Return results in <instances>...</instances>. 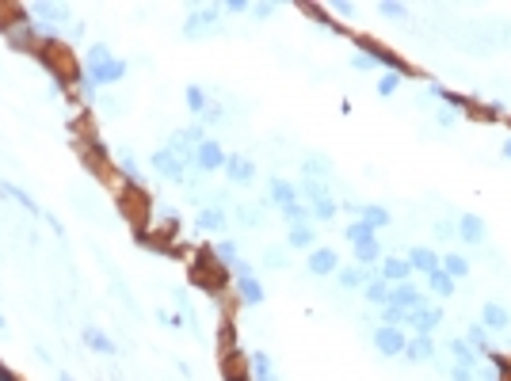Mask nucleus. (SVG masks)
<instances>
[{
	"instance_id": "4be33fe9",
	"label": "nucleus",
	"mask_w": 511,
	"mask_h": 381,
	"mask_svg": "<svg viewBox=\"0 0 511 381\" xmlns=\"http://www.w3.org/2000/svg\"><path fill=\"white\" fill-rule=\"evenodd\" d=\"M302 172H305V179H317V183L332 179V164H328V157H317V152H305V157H302Z\"/></svg>"
},
{
	"instance_id": "a211bd4d",
	"label": "nucleus",
	"mask_w": 511,
	"mask_h": 381,
	"mask_svg": "<svg viewBox=\"0 0 511 381\" xmlns=\"http://www.w3.org/2000/svg\"><path fill=\"white\" fill-rule=\"evenodd\" d=\"M351 256H355V263H358V267H378L381 259H386V251H381V240L374 236V240L351 244Z\"/></svg>"
},
{
	"instance_id": "09e8293b",
	"label": "nucleus",
	"mask_w": 511,
	"mask_h": 381,
	"mask_svg": "<svg viewBox=\"0 0 511 381\" xmlns=\"http://www.w3.org/2000/svg\"><path fill=\"white\" fill-rule=\"evenodd\" d=\"M450 381H477V370H469V366H450Z\"/></svg>"
},
{
	"instance_id": "2f4dec72",
	"label": "nucleus",
	"mask_w": 511,
	"mask_h": 381,
	"mask_svg": "<svg viewBox=\"0 0 511 381\" xmlns=\"http://www.w3.org/2000/svg\"><path fill=\"white\" fill-rule=\"evenodd\" d=\"M252 381H279L267 351H256V355H252Z\"/></svg>"
},
{
	"instance_id": "9d476101",
	"label": "nucleus",
	"mask_w": 511,
	"mask_h": 381,
	"mask_svg": "<svg viewBox=\"0 0 511 381\" xmlns=\"http://www.w3.org/2000/svg\"><path fill=\"white\" fill-rule=\"evenodd\" d=\"M305 267H309V274H317V278H328V274L340 271V251L328 248V244H320V248H313V251H309Z\"/></svg>"
},
{
	"instance_id": "7c9ffc66",
	"label": "nucleus",
	"mask_w": 511,
	"mask_h": 381,
	"mask_svg": "<svg viewBox=\"0 0 511 381\" xmlns=\"http://www.w3.org/2000/svg\"><path fill=\"white\" fill-rule=\"evenodd\" d=\"M447 347H450V355H454V366H469V370H477V351H473L462 335H458V339H450Z\"/></svg>"
},
{
	"instance_id": "7ed1b4c3",
	"label": "nucleus",
	"mask_w": 511,
	"mask_h": 381,
	"mask_svg": "<svg viewBox=\"0 0 511 381\" xmlns=\"http://www.w3.org/2000/svg\"><path fill=\"white\" fill-rule=\"evenodd\" d=\"M374 347H378V355L386 358H401L404 355V343H408V335H404V328H393V324H378L370 332Z\"/></svg>"
},
{
	"instance_id": "f257e3e1",
	"label": "nucleus",
	"mask_w": 511,
	"mask_h": 381,
	"mask_svg": "<svg viewBox=\"0 0 511 381\" xmlns=\"http://www.w3.org/2000/svg\"><path fill=\"white\" fill-rule=\"evenodd\" d=\"M27 23L35 27V35L42 38V42H50V38L69 23V8L50 4V0H46V4H27Z\"/></svg>"
},
{
	"instance_id": "412c9836",
	"label": "nucleus",
	"mask_w": 511,
	"mask_h": 381,
	"mask_svg": "<svg viewBox=\"0 0 511 381\" xmlns=\"http://www.w3.org/2000/svg\"><path fill=\"white\" fill-rule=\"evenodd\" d=\"M404 358H408V362H435L431 335H412V339L404 343Z\"/></svg>"
},
{
	"instance_id": "e433bc0d",
	"label": "nucleus",
	"mask_w": 511,
	"mask_h": 381,
	"mask_svg": "<svg viewBox=\"0 0 511 381\" xmlns=\"http://www.w3.org/2000/svg\"><path fill=\"white\" fill-rule=\"evenodd\" d=\"M114 53H111V46L107 42H92L88 50H84V69H96V65H103V61H111Z\"/></svg>"
},
{
	"instance_id": "4468645a",
	"label": "nucleus",
	"mask_w": 511,
	"mask_h": 381,
	"mask_svg": "<svg viewBox=\"0 0 511 381\" xmlns=\"http://www.w3.org/2000/svg\"><path fill=\"white\" fill-rule=\"evenodd\" d=\"M80 339H84V347H88V351H96V355H107V358H114V355H119L114 339L103 332V328H96V324H84V328H80Z\"/></svg>"
},
{
	"instance_id": "49530a36",
	"label": "nucleus",
	"mask_w": 511,
	"mask_h": 381,
	"mask_svg": "<svg viewBox=\"0 0 511 381\" xmlns=\"http://www.w3.org/2000/svg\"><path fill=\"white\" fill-rule=\"evenodd\" d=\"M435 122H439L442 130H450L458 122V111H454V107H442V111H435Z\"/></svg>"
},
{
	"instance_id": "0eeeda50",
	"label": "nucleus",
	"mask_w": 511,
	"mask_h": 381,
	"mask_svg": "<svg viewBox=\"0 0 511 381\" xmlns=\"http://www.w3.org/2000/svg\"><path fill=\"white\" fill-rule=\"evenodd\" d=\"M401 328H412L416 335H431L435 328H442V309L439 305H424V309H416V312H404Z\"/></svg>"
},
{
	"instance_id": "4d7b16f0",
	"label": "nucleus",
	"mask_w": 511,
	"mask_h": 381,
	"mask_svg": "<svg viewBox=\"0 0 511 381\" xmlns=\"http://www.w3.org/2000/svg\"><path fill=\"white\" fill-rule=\"evenodd\" d=\"M53 381H73V373H65V370H61V373H53Z\"/></svg>"
},
{
	"instance_id": "cd10ccee",
	"label": "nucleus",
	"mask_w": 511,
	"mask_h": 381,
	"mask_svg": "<svg viewBox=\"0 0 511 381\" xmlns=\"http://www.w3.org/2000/svg\"><path fill=\"white\" fill-rule=\"evenodd\" d=\"M183 99H187V111L198 114V118H202L206 107H210V96H206L202 84H187V88H183Z\"/></svg>"
},
{
	"instance_id": "473e14b6",
	"label": "nucleus",
	"mask_w": 511,
	"mask_h": 381,
	"mask_svg": "<svg viewBox=\"0 0 511 381\" xmlns=\"http://www.w3.org/2000/svg\"><path fill=\"white\" fill-rule=\"evenodd\" d=\"M119 172L126 183H134V187H141L145 175H141V164H137V157H130V152H119Z\"/></svg>"
},
{
	"instance_id": "bf43d9fd",
	"label": "nucleus",
	"mask_w": 511,
	"mask_h": 381,
	"mask_svg": "<svg viewBox=\"0 0 511 381\" xmlns=\"http://www.w3.org/2000/svg\"><path fill=\"white\" fill-rule=\"evenodd\" d=\"M12 381H15V378H12Z\"/></svg>"
},
{
	"instance_id": "37998d69",
	"label": "nucleus",
	"mask_w": 511,
	"mask_h": 381,
	"mask_svg": "<svg viewBox=\"0 0 511 381\" xmlns=\"http://www.w3.org/2000/svg\"><path fill=\"white\" fill-rule=\"evenodd\" d=\"M435 236L439 240H458V221H435Z\"/></svg>"
},
{
	"instance_id": "ddd939ff",
	"label": "nucleus",
	"mask_w": 511,
	"mask_h": 381,
	"mask_svg": "<svg viewBox=\"0 0 511 381\" xmlns=\"http://www.w3.org/2000/svg\"><path fill=\"white\" fill-rule=\"evenodd\" d=\"M195 229H202V233H225L229 229V210L221 202L202 206V210L195 213Z\"/></svg>"
},
{
	"instance_id": "dca6fc26",
	"label": "nucleus",
	"mask_w": 511,
	"mask_h": 381,
	"mask_svg": "<svg viewBox=\"0 0 511 381\" xmlns=\"http://www.w3.org/2000/svg\"><path fill=\"white\" fill-rule=\"evenodd\" d=\"M374 274H378V267H343L340 263V271H336V282H340V286L343 290H363L366 286V282H370L374 278Z\"/></svg>"
},
{
	"instance_id": "864d4df0",
	"label": "nucleus",
	"mask_w": 511,
	"mask_h": 381,
	"mask_svg": "<svg viewBox=\"0 0 511 381\" xmlns=\"http://www.w3.org/2000/svg\"><path fill=\"white\" fill-rule=\"evenodd\" d=\"M477 381H500V370H496V366H488V370L477 373Z\"/></svg>"
},
{
	"instance_id": "c03bdc74",
	"label": "nucleus",
	"mask_w": 511,
	"mask_h": 381,
	"mask_svg": "<svg viewBox=\"0 0 511 381\" xmlns=\"http://www.w3.org/2000/svg\"><path fill=\"white\" fill-rule=\"evenodd\" d=\"M378 12L389 15V19H404V15H408V8H404V4H393V0H381Z\"/></svg>"
},
{
	"instance_id": "5fc2aeb1",
	"label": "nucleus",
	"mask_w": 511,
	"mask_h": 381,
	"mask_svg": "<svg viewBox=\"0 0 511 381\" xmlns=\"http://www.w3.org/2000/svg\"><path fill=\"white\" fill-rule=\"evenodd\" d=\"M332 8H336L340 15H355V4H332Z\"/></svg>"
},
{
	"instance_id": "603ef678",
	"label": "nucleus",
	"mask_w": 511,
	"mask_h": 381,
	"mask_svg": "<svg viewBox=\"0 0 511 381\" xmlns=\"http://www.w3.org/2000/svg\"><path fill=\"white\" fill-rule=\"evenodd\" d=\"M225 12L241 15V12H252V4H248V0H229V4H225Z\"/></svg>"
},
{
	"instance_id": "79ce46f5",
	"label": "nucleus",
	"mask_w": 511,
	"mask_h": 381,
	"mask_svg": "<svg viewBox=\"0 0 511 381\" xmlns=\"http://www.w3.org/2000/svg\"><path fill=\"white\" fill-rule=\"evenodd\" d=\"M263 263L271 267V271H282V267H286V251H282V248H267L263 251Z\"/></svg>"
},
{
	"instance_id": "393cba45",
	"label": "nucleus",
	"mask_w": 511,
	"mask_h": 381,
	"mask_svg": "<svg viewBox=\"0 0 511 381\" xmlns=\"http://www.w3.org/2000/svg\"><path fill=\"white\" fill-rule=\"evenodd\" d=\"M358 221H366V225L378 233V229H386L389 221H393V213H389L386 206H378V202H363V210H358Z\"/></svg>"
},
{
	"instance_id": "6e6552de",
	"label": "nucleus",
	"mask_w": 511,
	"mask_h": 381,
	"mask_svg": "<svg viewBox=\"0 0 511 381\" xmlns=\"http://www.w3.org/2000/svg\"><path fill=\"white\" fill-rule=\"evenodd\" d=\"M225 145L218 141V137H206L202 145L195 149V168L198 172H218V168H225Z\"/></svg>"
},
{
	"instance_id": "c756f323",
	"label": "nucleus",
	"mask_w": 511,
	"mask_h": 381,
	"mask_svg": "<svg viewBox=\"0 0 511 381\" xmlns=\"http://www.w3.org/2000/svg\"><path fill=\"white\" fill-rule=\"evenodd\" d=\"M469 267H473V263L462 256V251H447V256H442V271H447L454 282H458V278H469Z\"/></svg>"
},
{
	"instance_id": "a878e982",
	"label": "nucleus",
	"mask_w": 511,
	"mask_h": 381,
	"mask_svg": "<svg viewBox=\"0 0 511 381\" xmlns=\"http://www.w3.org/2000/svg\"><path fill=\"white\" fill-rule=\"evenodd\" d=\"M363 301H366V305H374V309H381V305H389V282L374 274V278L363 286Z\"/></svg>"
},
{
	"instance_id": "8fccbe9b",
	"label": "nucleus",
	"mask_w": 511,
	"mask_h": 381,
	"mask_svg": "<svg viewBox=\"0 0 511 381\" xmlns=\"http://www.w3.org/2000/svg\"><path fill=\"white\" fill-rule=\"evenodd\" d=\"M221 118H225V111H221V107H206V114L198 122H202V126H218Z\"/></svg>"
},
{
	"instance_id": "1a4fd4ad",
	"label": "nucleus",
	"mask_w": 511,
	"mask_h": 381,
	"mask_svg": "<svg viewBox=\"0 0 511 381\" xmlns=\"http://www.w3.org/2000/svg\"><path fill=\"white\" fill-rule=\"evenodd\" d=\"M458 240H465V244H473V248H480V244L488 240L485 218H480V213H473V210L458 213Z\"/></svg>"
},
{
	"instance_id": "6ab92c4d",
	"label": "nucleus",
	"mask_w": 511,
	"mask_h": 381,
	"mask_svg": "<svg viewBox=\"0 0 511 381\" xmlns=\"http://www.w3.org/2000/svg\"><path fill=\"white\" fill-rule=\"evenodd\" d=\"M412 263V271H419V274H431V271H439L442 267V259L435 256L431 248H424V244H416V248H408V256H404Z\"/></svg>"
},
{
	"instance_id": "9b49d317",
	"label": "nucleus",
	"mask_w": 511,
	"mask_h": 381,
	"mask_svg": "<svg viewBox=\"0 0 511 381\" xmlns=\"http://www.w3.org/2000/svg\"><path fill=\"white\" fill-rule=\"evenodd\" d=\"M225 175H229V183H236V187H248V183L256 179V160H248L244 152H229L225 157Z\"/></svg>"
},
{
	"instance_id": "72a5a7b5",
	"label": "nucleus",
	"mask_w": 511,
	"mask_h": 381,
	"mask_svg": "<svg viewBox=\"0 0 511 381\" xmlns=\"http://www.w3.org/2000/svg\"><path fill=\"white\" fill-rule=\"evenodd\" d=\"M214 259H218L221 267H233L236 259H241V251H236V240H229V236H221V240H214Z\"/></svg>"
},
{
	"instance_id": "13d9d810",
	"label": "nucleus",
	"mask_w": 511,
	"mask_h": 381,
	"mask_svg": "<svg viewBox=\"0 0 511 381\" xmlns=\"http://www.w3.org/2000/svg\"><path fill=\"white\" fill-rule=\"evenodd\" d=\"M0 373H4V362H0Z\"/></svg>"
},
{
	"instance_id": "de8ad7c7",
	"label": "nucleus",
	"mask_w": 511,
	"mask_h": 381,
	"mask_svg": "<svg viewBox=\"0 0 511 381\" xmlns=\"http://www.w3.org/2000/svg\"><path fill=\"white\" fill-rule=\"evenodd\" d=\"M76 91H80V99H96V91H99V88H96V84H92L88 76L80 73V76H76Z\"/></svg>"
},
{
	"instance_id": "3c124183",
	"label": "nucleus",
	"mask_w": 511,
	"mask_h": 381,
	"mask_svg": "<svg viewBox=\"0 0 511 381\" xmlns=\"http://www.w3.org/2000/svg\"><path fill=\"white\" fill-rule=\"evenodd\" d=\"M275 8L279 4H252V15H256V19H267V15H275Z\"/></svg>"
},
{
	"instance_id": "f8f14e48",
	"label": "nucleus",
	"mask_w": 511,
	"mask_h": 381,
	"mask_svg": "<svg viewBox=\"0 0 511 381\" xmlns=\"http://www.w3.org/2000/svg\"><path fill=\"white\" fill-rule=\"evenodd\" d=\"M267 202L279 206V210H286V206L302 202V198H297V183L282 179V175H271V179H267Z\"/></svg>"
},
{
	"instance_id": "4c0bfd02",
	"label": "nucleus",
	"mask_w": 511,
	"mask_h": 381,
	"mask_svg": "<svg viewBox=\"0 0 511 381\" xmlns=\"http://www.w3.org/2000/svg\"><path fill=\"white\" fill-rule=\"evenodd\" d=\"M401 84H404V73H381L374 88H378V96H381V99H389L397 88H401Z\"/></svg>"
},
{
	"instance_id": "f3484780",
	"label": "nucleus",
	"mask_w": 511,
	"mask_h": 381,
	"mask_svg": "<svg viewBox=\"0 0 511 381\" xmlns=\"http://www.w3.org/2000/svg\"><path fill=\"white\" fill-rule=\"evenodd\" d=\"M480 328H485V332H508L511 312L503 309L500 301H485V309H480Z\"/></svg>"
},
{
	"instance_id": "f03ea898",
	"label": "nucleus",
	"mask_w": 511,
	"mask_h": 381,
	"mask_svg": "<svg viewBox=\"0 0 511 381\" xmlns=\"http://www.w3.org/2000/svg\"><path fill=\"white\" fill-rule=\"evenodd\" d=\"M221 8L218 4H198L187 12V19H183V38H206V35H218L221 30Z\"/></svg>"
},
{
	"instance_id": "39448f33",
	"label": "nucleus",
	"mask_w": 511,
	"mask_h": 381,
	"mask_svg": "<svg viewBox=\"0 0 511 381\" xmlns=\"http://www.w3.org/2000/svg\"><path fill=\"white\" fill-rule=\"evenodd\" d=\"M389 305H397L401 312H416L427 305V294L416 282H397V286H389Z\"/></svg>"
},
{
	"instance_id": "f704fd0d",
	"label": "nucleus",
	"mask_w": 511,
	"mask_h": 381,
	"mask_svg": "<svg viewBox=\"0 0 511 381\" xmlns=\"http://www.w3.org/2000/svg\"><path fill=\"white\" fill-rule=\"evenodd\" d=\"M465 343H469L473 351H477V355H492V343H488V332L480 324H469L465 328V335H462Z\"/></svg>"
},
{
	"instance_id": "2eb2a0df",
	"label": "nucleus",
	"mask_w": 511,
	"mask_h": 381,
	"mask_svg": "<svg viewBox=\"0 0 511 381\" xmlns=\"http://www.w3.org/2000/svg\"><path fill=\"white\" fill-rule=\"evenodd\" d=\"M378 278H386L389 286H397V282H412V263L404 256H386L378 267Z\"/></svg>"
},
{
	"instance_id": "6e6d98bb",
	"label": "nucleus",
	"mask_w": 511,
	"mask_h": 381,
	"mask_svg": "<svg viewBox=\"0 0 511 381\" xmlns=\"http://www.w3.org/2000/svg\"><path fill=\"white\" fill-rule=\"evenodd\" d=\"M500 152H503V157H508V160H511V137H508V141H503V145H500Z\"/></svg>"
},
{
	"instance_id": "aec40b11",
	"label": "nucleus",
	"mask_w": 511,
	"mask_h": 381,
	"mask_svg": "<svg viewBox=\"0 0 511 381\" xmlns=\"http://www.w3.org/2000/svg\"><path fill=\"white\" fill-rule=\"evenodd\" d=\"M286 248H297V251H313L317 248V229L309 225H290L286 229Z\"/></svg>"
},
{
	"instance_id": "b1692460",
	"label": "nucleus",
	"mask_w": 511,
	"mask_h": 381,
	"mask_svg": "<svg viewBox=\"0 0 511 381\" xmlns=\"http://www.w3.org/2000/svg\"><path fill=\"white\" fill-rule=\"evenodd\" d=\"M0 195H4V198H15V202H19L23 210L31 213V218H46V213H42V206H38L35 198H31L27 190H23V187H15V183H0Z\"/></svg>"
},
{
	"instance_id": "bb28decb",
	"label": "nucleus",
	"mask_w": 511,
	"mask_h": 381,
	"mask_svg": "<svg viewBox=\"0 0 511 381\" xmlns=\"http://www.w3.org/2000/svg\"><path fill=\"white\" fill-rule=\"evenodd\" d=\"M336 213H340V202H336L332 195H320L309 202V221H332Z\"/></svg>"
},
{
	"instance_id": "ea45409f",
	"label": "nucleus",
	"mask_w": 511,
	"mask_h": 381,
	"mask_svg": "<svg viewBox=\"0 0 511 381\" xmlns=\"http://www.w3.org/2000/svg\"><path fill=\"white\" fill-rule=\"evenodd\" d=\"M282 218H286V225H309V206L305 202H294L282 210Z\"/></svg>"
},
{
	"instance_id": "c9c22d12",
	"label": "nucleus",
	"mask_w": 511,
	"mask_h": 381,
	"mask_svg": "<svg viewBox=\"0 0 511 381\" xmlns=\"http://www.w3.org/2000/svg\"><path fill=\"white\" fill-rule=\"evenodd\" d=\"M374 236H378V233H374L366 221H358V218L347 221V229H343V240H347V244H363V240H374Z\"/></svg>"
},
{
	"instance_id": "423d86ee",
	"label": "nucleus",
	"mask_w": 511,
	"mask_h": 381,
	"mask_svg": "<svg viewBox=\"0 0 511 381\" xmlns=\"http://www.w3.org/2000/svg\"><path fill=\"white\" fill-rule=\"evenodd\" d=\"M84 76H88L96 88H107V84H119L122 76L130 73V61H122V57H111V61H103V65H96V69H80Z\"/></svg>"
},
{
	"instance_id": "5701e85b",
	"label": "nucleus",
	"mask_w": 511,
	"mask_h": 381,
	"mask_svg": "<svg viewBox=\"0 0 511 381\" xmlns=\"http://www.w3.org/2000/svg\"><path fill=\"white\" fill-rule=\"evenodd\" d=\"M236 294H241L244 305H263L267 290H263V282H259L256 274H244V278H236Z\"/></svg>"
},
{
	"instance_id": "a19ab883",
	"label": "nucleus",
	"mask_w": 511,
	"mask_h": 381,
	"mask_svg": "<svg viewBox=\"0 0 511 381\" xmlns=\"http://www.w3.org/2000/svg\"><path fill=\"white\" fill-rule=\"evenodd\" d=\"M378 317H381V324H393V328H401V324H404V312L397 309V305H381Z\"/></svg>"
},
{
	"instance_id": "c85d7f7f",
	"label": "nucleus",
	"mask_w": 511,
	"mask_h": 381,
	"mask_svg": "<svg viewBox=\"0 0 511 381\" xmlns=\"http://www.w3.org/2000/svg\"><path fill=\"white\" fill-rule=\"evenodd\" d=\"M427 290H431L435 297H454L458 282H454V278H450V274L439 267V271H431V274H427Z\"/></svg>"
},
{
	"instance_id": "58836bf2",
	"label": "nucleus",
	"mask_w": 511,
	"mask_h": 381,
	"mask_svg": "<svg viewBox=\"0 0 511 381\" xmlns=\"http://www.w3.org/2000/svg\"><path fill=\"white\" fill-rule=\"evenodd\" d=\"M236 221H241L244 229H252V225H263V213L256 210V202H241L236 206Z\"/></svg>"
},
{
	"instance_id": "a18cd8bd",
	"label": "nucleus",
	"mask_w": 511,
	"mask_h": 381,
	"mask_svg": "<svg viewBox=\"0 0 511 381\" xmlns=\"http://www.w3.org/2000/svg\"><path fill=\"white\" fill-rule=\"evenodd\" d=\"M351 69H355V73H370V69H378V61H374L370 53H355V57H351Z\"/></svg>"
},
{
	"instance_id": "20e7f679",
	"label": "nucleus",
	"mask_w": 511,
	"mask_h": 381,
	"mask_svg": "<svg viewBox=\"0 0 511 381\" xmlns=\"http://www.w3.org/2000/svg\"><path fill=\"white\" fill-rule=\"evenodd\" d=\"M149 168L160 175V179H168V183H183V175H187V164H183V160L175 157L172 149H168V145H164V149H157V152L149 157Z\"/></svg>"
}]
</instances>
